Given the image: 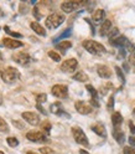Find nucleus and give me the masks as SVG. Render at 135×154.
Masks as SVG:
<instances>
[{
    "mask_svg": "<svg viewBox=\"0 0 135 154\" xmlns=\"http://www.w3.org/2000/svg\"><path fill=\"white\" fill-rule=\"evenodd\" d=\"M3 45L8 49H17V47H21L24 44L19 40H14V38H9V37H4L3 38Z\"/></svg>",
    "mask_w": 135,
    "mask_h": 154,
    "instance_id": "nucleus-13",
    "label": "nucleus"
},
{
    "mask_svg": "<svg viewBox=\"0 0 135 154\" xmlns=\"http://www.w3.org/2000/svg\"><path fill=\"white\" fill-rule=\"evenodd\" d=\"M84 4H86L84 2H64V3H62L61 9L64 13H72L74 10H78Z\"/></svg>",
    "mask_w": 135,
    "mask_h": 154,
    "instance_id": "nucleus-7",
    "label": "nucleus"
},
{
    "mask_svg": "<svg viewBox=\"0 0 135 154\" xmlns=\"http://www.w3.org/2000/svg\"><path fill=\"white\" fill-rule=\"evenodd\" d=\"M4 30H5V32H6L8 35H10V36H13V37H16V38H21V37H22V35H21V34L11 31L10 29H9V26H4Z\"/></svg>",
    "mask_w": 135,
    "mask_h": 154,
    "instance_id": "nucleus-27",
    "label": "nucleus"
},
{
    "mask_svg": "<svg viewBox=\"0 0 135 154\" xmlns=\"http://www.w3.org/2000/svg\"><path fill=\"white\" fill-rule=\"evenodd\" d=\"M71 32H72V31H71V29H67V30H66V31H63V32H62V34H60L58 36H56V37L53 38V40H52V41H53V42H57V41H61V40H63V38H66V37H68V36L71 35Z\"/></svg>",
    "mask_w": 135,
    "mask_h": 154,
    "instance_id": "nucleus-25",
    "label": "nucleus"
},
{
    "mask_svg": "<svg viewBox=\"0 0 135 154\" xmlns=\"http://www.w3.org/2000/svg\"><path fill=\"white\" fill-rule=\"evenodd\" d=\"M49 56L51 57V59L53 60V61H56V62H58V61H61V56L57 54V52H55V51H49Z\"/></svg>",
    "mask_w": 135,
    "mask_h": 154,
    "instance_id": "nucleus-32",
    "label": "nucleus"
},
{
    "mask_svg": "<svg viewBox=\"0 0 135 154\" xmlns=\"http://www.w3.org/2000/svg\"><path fill=\"white\" fill-rule=\"evenodd\" d=\"M92 131L98 134L99 137H103V138H107V131H105V127L103 126L102 123H95L92 126Z\"/></svg>",
    "mask_w": 135,
    "mask_h": 154,
    "instance_id": "nucleus-17",
    "label": "nucleus"
},
{
    "mask_svg": "<svg viewBox=\"0 0 135 154\" xmlns=\"http://www.w3.org/2000/svg\"><path fill=\"white\" fill-rule=\"evenodd\" d=\"M22 118L27 122V123H30L31 126H37L38 123H40V117L34 113V112H24L22 113Z\"/></svg>",
    "mask_w": 135,
    "mask_h": 154,
    "instance_id": "nucleus-10",
    "label": "nucleus"
},
{
    "mask_svg": "<svg viewBox=\"0 0 135 154\" xmlns=\"http://www.w3.org/2000/svg\"><path fill=\"white\" fill-rule=\"evenodd\" d=\"M129 128H130L131 134H135V126H134V123H133V122H129Z\"/></svg>",
    "mask_w": 135,
    "mask_h": 154,
    "instance_id": "nucleus-38",
    "label": "nucleus"
},
{
    "mask_svg": "<svg viewBox=\"0 0 135 154\" xmlns=\"http://www.w3.org/2000/svg\"><path fill=\"white\" fill-rule=\"evenodd\" d=\"M3 103V98H2V96H0V104Z\"/></svg>",
    "mask_w": 135,
    "mask_h": 154,
    "instance_id": "nucleus-46",
    "label": "nucleus"
},
{
    "mask_svg": "<svg viewBox=\"0 0 135 154\" xmlns=\"http://www.w3.org/2000/svg\"><path fill=\"white\" fill-rule=\"evenodd\" d=\"M124 154H135V148H133V147H125L124 148Z\"/></svg>",
    "mask_w": 135,
    "mask_h": 154,
    "instance_id": "nucleus-36",
    "label": "nucleus"
},
{
    "mask_svg": "<svg viewBox=\"0 0 135 154\" xmlns=\"http://www.w3.org/2000/svg\"><path fill=\"white\" fill-rule=\"evenodd\" d=\"M115 72H117V75H118V79L120 80V82H125V77H124V73L122 72V69L120 67H118V66H115Z\"/></svg>",
    "mask_w": 135,
    "mask_h": 154,
    "instance_id": "nucleus-31",
    "label": "nucleus"
},
{
    "mask_svg": "<svg viewBox=\"0 0 135 154\" xmlns=\"http://www.w3.org/2000/svg\"><path fill=\"white\" fill-rule=\"evenodd\" d=\"M97 72L102 79H109L112 76V70L105 65H98L97 66Z\"/></svg>",
    "mask_w": 135,
    "mask_h": 154,
    "instance_id": "nucleus-15",
    "label": "nucleus"
},
{
    "mask_svg": "<svg viewBox=\"0 0 135 154\" xmlns=\"http://www.w3.org/2000/svg\"><path fill=\"white\" fill-rule=\"evenodd\" d=\"M113 106H114V97H113V96H110V98L108 101V109H112Z\"/></svg>",
    "mask_w": 135,
    "mask_h": 154,
    "instance_id": "nucleus-37",
    "label": "nucleus"
},
{
    "mask_svg": "<svg viewBox=\"0 0 135 154\" xmlns=\"http://www.w3.org/2000/svg\"><path fill=\"white\" fill-rule=\"evenodd\" d=\"M37 109L40 111V112H41L42 114H47V113H46V111H45V109H44V108L41 107V104H37Z\"/></svg>",
    "mask_w": 135,
    "mask_h": 154,
    "instance_id": "nucleus-41",
    "label": "nucleus"
},
{
    "mask_svg": "<svg viewBox=\"0 0 135 154\" xmlns=\"http://www.w3.org/2000/svg\"><path fill=\"white\" fill-rule=\"evenodd\" d=\"M51 92L57 98H66L68 96V87L66 85H55Z\"/></svg>",
    "mask_w": 135,
    "mask_h": 154,
    "instance_id": "nucleus-5",
    "label": "nucleus"
},
{
    "mask_svg": "<svg viewBox=\"0 0 135 154\" xmlns=\"http://www.w3.org/2000/svg\"><path fill=\"white\" fill-rule=\"evenodd\" d=\"M26 154H36V153H34V152H27Z\"/></svg>",
    "mask_w": 135,
    "mask_h": 154,
    "instance_id": "nucleus-45",
    "label": "nucleus"
},
{
    "mask_svg": "<svg viewBox=\"0 0 135 154\" xmlns=\"http://www.w3.org/2000/svg\"><path fill=\"white\" fill-rule=\"evenodd\" d=\"M73 80L76 81H78V82H86V81H88V76H87L84 72H77L74 76H73Z\"/></svg>",
    "mask_w": 135,
    "mask_h": 154,
    "instance_id": "nucleus-23",
    "label": "nucleus"
},
{
    "mask_svg": "<svg viewBox=\"0 0 135 154\" xmlns=\"http://www.w3.org/2000/svg\"><path fill=\"white\" fill-rule=\"evenodd\" d=\"M0 132H3V133H8L9 132V126L3 118H0Z\"/></svg>",
    "mask_w": 135,
    "mask_h": 154,
    "instance_id": "nucleus-29",
    "label": "nucleus"
},
{
    "mask_svg": "<svg viewBox=\"0 0 135 154\" xmlns=\"http://www.w3.org/2000/svg\"><path fill=\"white\" fill-rule=\"evenodd\" d=\"M26 138L35 143H47L49 139L42 132H28L26 133Z\"/></svg>",
    "mask_w": 135,
    "mask_h": 154,
    "instance_id": "nucleus-6",
    "label": "nucleus"
},
{
    "mask_svg": "<svg viewBox=\"0 0 135 154\" xmlns=\"http://www.w3.org/2000/svg\"><path fill=\"white\" fill-rule=\"evenodd\" d=\"M72 46V42L71 41H62L61 44H57L56 45V49L57 50H61V51H66L67 49H70V47Z\"/></svg>",
    "mask_w": 135,
    "mask_h": 154,
    "instance_id": "nucleus-24",
    "label": "nucleus"
},
{
    "mask_svg": "<svg viewBox=\"0 0 135 154\" xmlns=\"http://www.w3.org/2000/svg\"><path fill=\"white\" fill-rule=\"evenodd\" d=\"M0 60H3V55H2V52H0Z\"/></svg>",
    "mask_w": 135,
    "mask_h": 154,
    "instance_id": "nucleus-47",
    "label": "nucleus"
},
{
    "mask_svg": "<svg viewBox=\"0 0 135 154\" xmlns=\"http://www.w3.org/2000/svg\"><path fill=\"white\" fill-rule=\"evenodd\" d=\"M13 124L16 127V128H19V129H24L25 128V124L22 123V122H19V121H16V119H14L13 121Z\"/></svg>",
    "mask_w": 135,
    "mask_h": 154,
    "instance_id": "nucleus-35",
    "label": "nucleus"
},
{
    "mask_svg": "<svg viewBox=\"0 0 135 154\" xmlns=\"http://www.w3.org/2000/svg\"><path fill=\"white\" fill-rule=\"evenodd\" d=\"M122 122H123V117H122V114L119 113V112H115V113H113V116H112V123H113V126L115 127V128H118L120 124H122Z\"/></svg>",
    "mask_w": 135,
    "mask_h": 154,
    "instance_id": "nucleus-21",
    "label": "nucleus"
},
{
    "mask_svg": "<svg viewBox=\"0 0 135 154\" xmlns=\"http://www.w3.org/2000/svg\"><path fill=\"white\" fill-rule=\"evenodd\" d=\"M30 26H31V29L32 30L37 34V35H40V36H46V30L45 29L38 24V23H36V21H32L31 24H30Z\"/></svg>",
    "mask_w": 135,
    "mask_h": 154,
    "instance_id": "nucleus-19",
    "label": "nucleus"
},
{
    "mask_svg": "<svg viewBox=\"0 0 135 154\" xmlns=\"http://www.w3.org/2000/svg\"><path fill=\"white\" fill-rule=\"evenodd\" d=\"M118 35H119V30H118V27H113L112 30H110V32L108 34V36H109V40H113V38L118 37Z\"/></svg>",
    "mask_w": 135,
    "mask_h": 154,
    "instance_id": "nucleus-30",
    "label": "nucleus"
},
{
    "mask_svg": "<svg viewBox=\"0 0 135 154\" xmlns=\"http://www.w3.org/2000/svg\"><path fill=\"white\" fill-rule=\"evenodd\" d=\"M40 153H41V154H55V152H53L51 148H47V147L40 148Z\"/></svg>",
    "mask_w": 135,
    "mask_h": 154,
    "instance_id": "nucleus-34",
    "label": "nucleus"
},
{
    "mask_svg": "<svg viewBox=\"0 0 135 154\" xmlns=\"http://www.w3.org/2000/svg\"><path fill=\"white\" fill-rule=\"evenodd\" d=\"M129 144H130L131 147H134V148H135V137H133V136H131V137L129 138Z\"/></svg>",
    "mask_w": 135,
    "mask_h": 154,
    "instance_id": "nucleus-39",
    "label": "nucleus"
},
{
    "mask_svg": "<svg viewBox=\"0 0 135 154\" xmlns=\"http://www.w3.org/2000/svg\"><path fill=\"white\" fill-rule=\"evenodd\" d=\"M134 114H135V109H134Z\"/></svg>",
    "mask_w": 135,
    "mask_h": 154,
    "instance_id": "nucleus-49",
    "label": "nucleus"
},
{
    "mask_svg": "<svg viewBox=\"0 0 135 154\" xmlns=\"http://www.w3.org/2000/svg\"><path fill=\"white\" fill-rule=\"evenodd\" d=\"M41 129H42V132H45L46 134H49V133L51 132V123H50L49 121H45V122L41 124Z\"/></svg>",
    "mask_w": 135,
    "mask_h": 154,
    "instance_id": "nucleus-26",
    "label": "nucleus"
},
{
    "mask_svg": "<svg viewBox=\"0 0 135 154\" xmlns=\"http://www.w3.org/2000/svg\"><path fill=\"white\" fill-rule=\"evenodd\" d=\"M4 15V13H3V10H2V8H0V16H3Z\"/></svg>",
    "mask_w": 135,
    "mask_h": 154,
    "instance_id": "nucleus-44",
    "label": "nucleus"
},
{
    "mask_svg": "<svg viewBox=\"0 0 135 154\" xmlns=\"http://www.w3.org/2000/svg\"><path fill=\"white\" fill-rule=\"evenodd\" d=\"M83 47L89 54H93V55H102L105 52V47L102 44H99L97 41H93V40L83 41Z\"/></svg>",
    "mask_w": 135,
    "mask_h": 154,
    "instance_id": "nucleus-2",
    "label": "nucleus"
},
{
    "mask_svg": "<svg viewBox=\"0 0 135 154\" xmlns=\"http://www.w3.org/2000/svg\"><path fill=\"white\" fill-rule=\"evenodd\" d=\"M72 134H73V138H74V140L78 143V144H81V146H84V147H88V139H87V136L84 134V132L81 129V128H78V127H74V128H72Z\"/></svg>",
    "mask_w": 135,
    "mask_h": 154,
    "instance_id": "nucleus-4",
    "label": "nucleus"
},
{
    "mask_svg": "<svg viewBox=\"0 0 135 154\" xmlns=\"http://www.w3.org/2000/svg\"><path fill=\"white\" fill-rule=\"evenodd\" d=\"M129 61H130V63H131V65H134V66H135V52H134V54H131Z\"/></svg>",
    "mask_w": 135,
    "mask_h": 154,
    "instance_id": "nucleus-40",
    "label": "nucleus"
},
{
    "mask_svg": "<svg viewBox=\"0 0 135 154\" xmlns=\"http://www.w3.org/2000/svg\"><path fill=\"white\" fill-rule=\"evenodd\" d=\"M104 15H105V13H104V10H102V9H98V10H95L94 11V14H93V21L94 23H100L103 19H104Z\"/></svg>",
    "mask_w": 135,
    "mask_h": 154,
    "instance_id": "nucleus-22",
    "label": "nucleus"
},
{
    "mask_svg": "<svg viewBox=\"0 0 135 154\" xmlns=\"http://www.w3.org/2000/svg\"><path fill=\"white\" fill-rule=\"evenodd\" d=\"M36 100H37V104L44 103V102H46V100H47V96H46L45 93H41V94H38V96H37Z\"/></svg>",
    "mask_w": 135,
    "mask_h": 154,
    "instance_id": "nucleus-33",
    "label": "nucleus"
},
{
    "mask_svg": "<svg viewBox=\"0 0 135 154\" xmlns=\"http://www.w3.org/2000/svg\"><path fill=\"white\" fill-rule=\"evenodd\" d=\"M80 154H89V153L86 152V150H83V149H81V150H80Z\"/></svg>",
    "mask_w": 135,
    "mask_h": 154,
    "instance_id": "nucleus-42",
    "label": "nucleus"
},
{
    "mask_svg": "<svg viewBox=\"0 0 135 154\" xmlns=\"http://www.w3.org/2000/svg\"><path fill=\"white\" fill-rule=\"evenodd\" d=\"M6 142H8L9 146L13 147V148H15V147H17V146H19V140H17L15 137H9V138L6 139Z\"/></svg>",
    "mask_w": 135,
    "mask_h": 154,
    "instance_id": "nucleus-28",
    "label": "nucleus"
},
{
    "mask_svg": "<svg viewBox=\"0 0 135 154\" xmlns=\"http://www.w3.org/2000/svg\"><path fill=\"white\" fill-rule=\"evenodd\" d=\"M86 88L88 90V92L91 93L92 98H91V103L94 106V107H99V102H98V94H97V91H95V88L93 87V86L91 85H87Z\"/></svg>",
    "mask_w": 135,
    "mask_h": 154,
    "instance_id": "nucleus-16",
    "label": "nucleus"
},
{
    "mask_svg": "<svg viewBox=\"0 0 135 154\" xmlns=\"http://www.w3.org/2000/svg\"><path fill=\"white\" fill-rule=\"evenodd\" d=\"M77 66H78V62H77L76 59L66 60V61H63V63L61 65V71H62V72L70 73V72H73V71L77 69Z\"/></svg>",
    "mask_w": 135,
    "mask_h": 154,
    "instance_id": "nucleus-8",
    "label": "nucleus"
},
{
    "mask_svg": "<svg viewBox=\"0 0 135 154\" xmlns=\"http://www.w3.org/2000/svg\"><path fill=\"white\" fill-rule=\"evenodd\" d=\"M0 154H4V153H3V152H0Z\"/></svg>",
    "mask_w": 135,
    "mask_h": 154,
    "instance_id": "nucleus-48",
    "label": "nucleus"
},
{
    "mask_svg": "<svg viewBox=\"0 0 135 154\" xmlns=\"http://www.w3.org/2000/svg\"><path fill=\"white\" fill-rule=\"evenodd\" d=\"M13 60L19 65L25 66V65H27L28 62H30L31 59H30V55L26 54V52H17V54L13 55Z\"/></svg>",
    "mask_w": 135,
    "mask_h": 154,
    "instance_id": "nucleus-9",
    "label": "nucleus"
},
{
    "mask_svg": "<svg viewBox=\"0 0 135 154\" xmlns=\"http://www.w3.org/2000/svg\"><path fill=\"white\" fill-rule=\"evenodd\" d=\"M0 76H2V80L5 83H15L19 79H20V72L19 70H16L15 67H6L3 71H0Z\"/></svg>",
    "mask_w": 135,
    "mask_h": 154,
    "instance_id": "nucleus-1",
    "label": "nucleus"
},
{
    "mask_svg": "<svg viewBox=\"0 0 135 154\" xmlns=\"http://www.w3.org/2000/svg\"><path fill=\"white\" fill-rule=\"evenodd\" d=\"M113 137L115 138V140H117V143H119V144H123L124 143V133L119 129V128H114V131H113Z\"/></svg>",
    "mask_w": 135,
    "mask_h": 154,
    "instance_id": "nucleus-20",
    "label": "nucleus"
},
{
    "mask_svg": "<svg viewBox=\"0 0 135 154\" xmlns=\"http://www.w3.org/2000/svg\"><path fill=\"white\" fill-rule=\"evenodd\" d=\"M110 30H112V21L110 20H104L103 24H102V26H100L99 34L102 36H105V35H108L110 32Z\"/></svg>",
    "mask_w": 135,
    "mask_h": 154,
    "instance_id": "nucleus-18",
    "label": "nucleus"
},
{
    "mask_svg": "<svg viewBox=\"0 0 135 154\" xmlns=\"http://www.w3.org/2000/svg\"><path fill=\"white\" fill-rule=\"evenodd\" d=\"M63 21H64L63 15L53 13V14L47 16V19H46V26L49 29H56V27H58Z\"/></svg>",
    "mask_w": 135,
    "mask_h": 154,
    "instance_id": "nucleus-3",
    "label": "nucleus"
},
{
    "mask_svg": "<svg viewBox=\"0 0 135 154\" xmlns=\"http://www.w3.org/2000/svg\"><path fill=\"white\" fill-rule=\"evenodd\" d=\"M124 69H125V71H129V66L127 63H124Z\"/></svg>",
    "mask_w": 135,
    "mask_h": 154,
    "instance_id": "nucleus-43",
    "label": "nucleus"
},
{
    "mask_svg": "<svg viewBox=\"0 0 135 154\" xmlns=\"http://www.w3.org/2000/svg\"><path fill=\"white\" fill-rule=\"evenodd\" d=\"M109 44L113 45V46H117V47H125L128 44H129V40L125 36H118V37H115L113 38V40H109Z\"/></svg>",
    "mask_w": 135,
    "mask_h": 154,
    "instance_id": "nucleus-14",
    "label": "nucleus"
},
{
    "mask_svg": "<svg viewBox=\"0 0 135 154\" xmlns=\"http://www.w3.org/2000/svg\"><path fill=\"white\" fill-rule=\"evenodd\" d=\"M50 109H51V112H52L53 114H57V116H61V117H66V118H70V114H67V113H64V111H63V107H62V104H61V102H56V103L51 104V107H50Z\"/></svg>",
    "mask_w": 135,
    "mask_h": 154,
    "instance_id": "nucleus-11",
    "label": "nucleus"
},
{
    "mask_svg": "<svg viewBox=\"0 0 135 154\" xmlns=\"http://www.w3.org/2000/svg\"><path fill=\"white\" fill-rule=\"evenodd\" d=\"M76 109L81 114H89L92 112V106L87 104L86 102L78 101V102H76Z\"/></svg>",
    "mask_w": 135,
    "mask_h": 154,
    "instance_id": "nucleus-12",
    "label": "nucleus"
}]
</instances>
